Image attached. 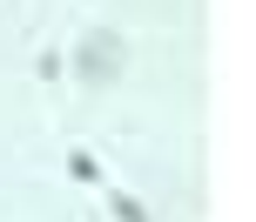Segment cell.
Segmentation results:
<instances>
[{"label":"cell","mask_w":256,"mask_h":222,"mask_svg":"<svg viewBox=\"0 0 256 222\" xmlns=\"http://www.w3.org/2000/svg\"><path fill=\"white\" fill-rule=\"evenodd\" d=\"M122 54H128V47H122L115 34H88L74 67H81V81H115V74H122Z\"/></svg>","instance_id":"1"},{"label":"cell","mask_w":256,"mask_h":222,"mask_svg":"<svg viewBox=\"0 0 256 222\" xmlns=\"http://www.w3.org/2000/svg\"><path fill=\"white\" fill-rule=\"evenodd\" d=\"M115 216H122V222H148V209H142L135 196H115Z\"/></svg>","instance_id":"2"}]
</instances>
